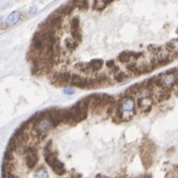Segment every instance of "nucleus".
<instances>
[{
	"label": "nucleus",
	"mask_w": 178,
	"mask_h": 178,
	"mask_svg": "<svg viewBox=\"0 0 178 178\" xmlns=\"http://www.w3.org/2000/svg\"><path fill=\"white\" fill-rule=\"evenodd\" d=\"M136 104L134 98L130 96L123 98L117 107V116L122 120H130L135 113Z\"/></svg>",
	"instance_id": "1"
},
{
	"label": "nucleus",
	"mask_w": 178,
	"mask_h": 178,
	"mask_svg": "<svg viewBox=\"0 0 178 178\" xmlns=\"http://www.w3.org/2000/svg\"><path fill=\"white\" fill-rule=\"evenodd\" d=\"M89 108H90L89 100L88 98H83L79 103H77L70 109L72 113V117H73L75 123H80L86 119L87 116H88Z\"/></svg>",
	"instance_id": "2"
},
{
	"label": "nucleus",
	"mask_w": 178,
	"mask_h": 178,
	"mask_svg": "<svg viewBox=\"0 0 178 178\" xmlns=\"http://www.w3.org/2000/svg\"><path fill=\"white\" fill-rule=\"evenodd\" d=\"M52 127H53V123L50 116H48V113L47 115L45 112L41 113L39 116L36 117L35 122H34V130L38 134L42 136L46 135L51 130Z\"/></svg>",
	"instance_id": "3"
},
{
	"label": "nucleus",
	"mask_w": 178,
	"mask_h": 178,
	"mask_svg": "<svg viewBox=\"0 0 178 178\" xmlns=\"http://www.w3.org/2000/svg\"><path fill=\"white\" fill-rule=\"evenodd\" d=\"M159 83H160V87L171 89L172 87L177 85L178 75H176L175 73H171V72L165 75H162L159 77Z\"/></svg>",
	"instance_id": "4"
},
{
	"label": "nucleus",
	"mask_w": 178,
	"mask_h": 178,
	"mask_svg": "<svg viewBox=\"0 0 178 178\" xmlns=\"http://www.w3.org/2000/svg\"><path fill=\"white\" fill-rule=\"evenodd\" d=\"M39 157L36 149L34 148H27L25 149V163L28 168H34L35 165L38 163Z\"/></svg>",
	"instance_id": "5"
},
{
	"label": "nucleus",
	"mask_w": 178,
	"mask_h": 178,
	"mask_svg": "<svg viewBox=\"0 0 178 178\" xmlns=\"http://www.w3.org/2000/svg\"><path fill=\"white\" fill-rule=\"evenodd\" d=\"M52 120L53 126H59L61 123H65V109H52L48 112Z\"/></svg>",
	"instance_id": "6"
},
{
	"label": "nucleus",
	"mask_w": 178,
	"mask_h": 178,
	"mask_svg": "<svg viewBox=\"0 0 178 178\" xmlns=\"http://www.w3.org/2000/svg\"><path fill=\"white\" fill-rule=\"evenodd\" d=\"M72 76L69 73H58L53 77V83L57 86H65L71 83Z\"/></svg>",
	"instance_id": "7"
},
{
	"label": "nucleus",
	"mask_w": 178,
	"mask_h": 178,
	"mask_svg": "<svg viewBox=\"0 0 178 178\" xmlns=\"http://www.w3.org/2000/svg\"><path fill=\"white\" fill-rule=\"evenodd\" d=\"M71 32L73 38L75 40L80 41L82 35H81V29H80V19L79 17H74L71 21Z\"/></svg>",
	"instance_id": "8"
},
{
	"label": "nucleus",
	"mask_w": 178,
	"mask_h": 178,
	"mask_svg": "<svg viewBox=\"0 0 178 178\" xmlns=\"http://www.w3.org/2000/svg\"><path fill=\"white\" fill-rule=\"evenodd\" d=\"M45 22H46L52 29L55 30L57 28H59L60 25L62 23V15L59 14L58 12H54V14H52Z\"/></svg>",
	"instance_id": "9"
},
{
	"label": "nucleus",
	"mask_w": 178,
	"mask_h": 178,
	"mask_svg": "<svg viewBox=\"0 0 178 178\" xmlns=\"http://www.w3.org/2000/svg\"><path fill=\"white\" fill-rule=\"evenodd\" d=\"M20 12L19 11H13L10 15H8V17L6 18L5 21V25L6 27H12L16 23H18L19 20H20Z\"/></svg>",
	"instance_id": "10"
},
{
	"label": "nucleus",
	"mask_w": 178,
	"mask_h": 178,
	"mask_svg": "<svg viewBox=\"0 0 178 178\" xmlns=\"http://www.w3.org/2000/svg\"><path fill=\"white\" fill-rule=\"evenodd\" d=\"M50 167L53 169V171H54L56 174H58V175H63V174H65L66 172V169H65V166L62 163L61 161L56 159L53 163L50 165Z\"/></svg>",
	"instance_id": "11"
},
{
	"label": "nucleus",
	"mask_w": 178,
	"mask_h": 178,
	"mask_svg": "<svg viewBox=\"0 0 178 178\" xmlns=\"http://www.w3.org/2000/svg\"><path fill=\"white\" fill-rule=\"evenodd\" d=\"M78 42L79 41L75 40L74 38L73 39H72V38H67V39L65 40V45L69 51H74L78 46Z\"/></svg>",
	"instance_id": "12"
},
{
	"label": "nucleus",
	"mask_w": 178,
	"mask_h": 178,
	"mask_svg": "<svg viewBox=\"0 0 178 178\" xmlns=\"http://www.w3.org/2000/svg\"><path fill=\"white\" fill-rule=\"evenodd\" d=\"M167 50L172 53V54H175L178 56V39L172 40L171 42H169L167 45Z\"/></svg>",
	"instance_id": "13"
},
{
	"label": "nucleus",
	"mask_w": 178,
	"mask_h": 178,
	"mask_svg": "<svg viewBox=\"0 0 178 178\" xmlns=\"http://www.w3.org/2000/svg\"><path fill=\"white\" fill-rule=\"evenodd\" d=\"M115 79L117 82H123L128 79V75L126 73V72L119 69V70H116V73H115Z\"/></svg>",
	"instance_id": "14"
},
{
	"label": "nucleus",
	"mask_w": 178,
	"mask_h": 178,
	"mask_svg": "<svg viewBox=\"0 0 178 178\" xmlns=\"http://www.w3.org/2000/svg\"><path fill=\"white\" fill-rule=\"evenodd\" d=\"M109 3V0H94V8L97 10H103Z\"/></svg>",
	"instance_id": "15"
},
{
	"label": "nucleus",
	"mask_w": 178,
	"mask_h": 178,
	"mask_svg": "<svg viewBox=\"0 0 178 178\" xmlns=\"http://www.w3.org/2000/svg\"><path fill=\"white\" fill-rule=\"evenodd\" d=\"M74 5L81 10H86L88 8V0H74Z\"/></svg>",
	"instance_id": "16"
},
{
	"label": "nucleus",
	"mask_w": 178,
	"mask_h": 178,
	"mask_svg": "<svg viewBox=\"0 0 178 178\" xmlns=\"http://www.w3.org/2000/svg\"><path fill=\"white\" fill-rule=\"evenodd\" d=\"M35 177H38V178H47V177H49V173L46 170V168L41 167V168H39L35 172Z\"/></svg>",
	"instance_id": "17"
},
{
	"label": "nucleus",
	"mask_w": 178,
	"mask_h": 178,
	"mask_svg": "<svg viewBox=\"0 0 178 178\" xmlns=\"http://www.w3.org/2000/svg\"><path fill=\"white\" fill-rule=\"evenodd\" d=\"M75 93V90L72 88H65L64 89V94H73Z\"/></svg>",
	"instance_id": "18"
},
{
	"label": "nucleus",
	"mask_w": 178,
	"mask_h": 178,
	"mask_svg": "<svg viewBox=\"0 0 178 178\" xmlns=\"http://www.w3.org/2000/svg\"><path fill=\"white\" fill-rule=\"evenodd\" d=\"M107 67H109V68H113V67H115V62H113V61H109L107 63Z\"/></svg>",
	"instance_id": "19"
},
{
	"label": "nucleus",
	"mask_w": 178,
	"mask_h": 178,
	"mask_svg": "<svg viewBox=\"0 0 178 178\" xmlns=\"http://www.w3.org/2000/svg\"><path fill=\"white\" fill-rule=\"evenodd\" d=\"M37 11V7L36 6H33L31 9H30V13H36Z\"/></svg>",
	"instance_id": "20"
},
{
	"label": "nucleus",
	"mask_w": 178,
	"mask_h": 178,
	"mask_svg": "<svg viewBox=\"0 0 178 178\" xmlns=\"http://www.w3.org/2000/svg\"><path fill=\"white\" fill-rule=\"evenodd\" d=\"M112 1H113V0H109V2H112Z\"/></svg>",
	"instance_id": "21"
},
{
	"label": "nucleus",
	"mask_w": 178,
	"mask_h": 178,
	"mask_svg": "<svg viewBox=\"0 0 178 178\" xmlns=\"http://www.w3.org/2000/svg\"><path fill=\"white\" fill-rule=\"evenodd\" d=\"M177 34H178V29H177Z\"/></svg>",
	"instance_id": "22"
}]
</instances>
